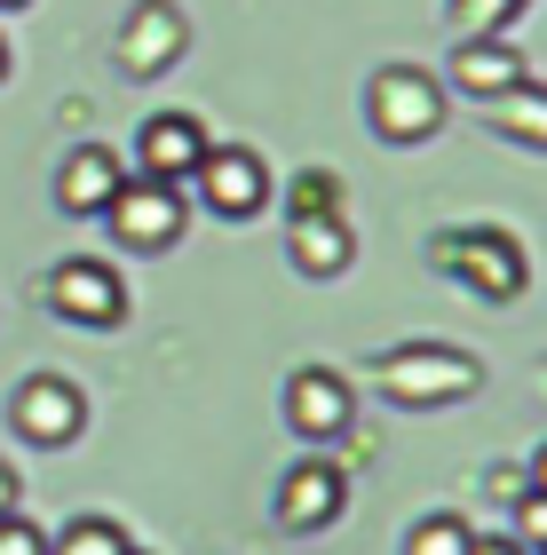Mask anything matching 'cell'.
I'll return each mask as SVG.
<instances>
[{
  "label": "cell",
  "mask_w": 547,
  "mask_h": 555,
  "mask_svg": "<svg viewBox=\"0 0 547 555\" xmlns=\"http://www.w3.org/2000/svg\"><path fill=\"white\" fill-rule=\"evenodd\" d=\"M365 373H373V389H381L389 405H405V413L468 405V397L484 389L477 349H453V341H396V349H381Z\"/></svg>",
  "instance_id": "obj_1"
},
{
  "label": "cell",
  "mask_w": 547,
  "mask_h": 555,
  "mask_svg": "<svg viewBox=\"0 0 547 555\" xmlns=\"http://www.w3.org/2000/svg\"><path fill=\"white\" fill-rule=\"evenodd\" d=\"M365 128L389 151H413L444 128V80L429 64H381L365 80Z\"/></svg>",
  "instance_id": "obj_2"
},
{
  "label": "cell",
  "mask_w": 547,
  "mask_h": 555,
  "mask_svg": "<svg viewBox=\"0 0 547 555\" xmlns=\"http://www.w3.org/2000/svg\"><path fill=\"white\" fill-rule=\"evenodd\" d=\"M429 262L453 270L477 301H516L532 286V255L516 246L508 231H492V222H468V231H437L429 238Z\"/></svg>",
  "instance_id": "obj_3"
},
{
  "label": "cell",
  "mask_w": 547,
  "mask_h": 555,
  "mask_svg": "<svg viewBox=\"0 0 547 555\" xmlns=\"http://www.w3.org/2000/svg\"><path fill=\"white\" fill-rule=\"evenodd\" d=\"M112 231V246L119 255H167V246L183 238V191L175 183H152V175H128V183L112 191V207L95 215Z\"/></svg>",
  "instance_id": "obj_4"
},
{
  "label": "cell",
  "mask_w": 547,
  "mask_h": 555,
  "mask_svg": "<svg viewBox=\"0 0 547 555\" xmlns=\"http://www.w3.org/2000/svg\"><path fill=\"white\" fill-rule=\"evenodd\" d=\"M9 428H16L32 452L80 444V428H88V389L71 382V373H24L16 397H9Z\"/></svg>",
  "instance_id": "obj_5"
},
{
  "label": "cell",
  "mask_w": 547,
  "mask_h": 555,
  "mask_svg": "<svg viewBox=\"0 0 547 555\" xmlns=\"http://www.w3.org/2000/svg\"><path fill=\"white\" fill-rule=\"evenodd\" d=\"M191 183H198V207H207L214 222H255L270 207V159L262 151H246V143H207V159L191 167Z\"/></svg>",
  "instance_id": "obj_6"
},
{
  "label": "cell",
  "mask_w": 547,
  "mask_h": 555,
  "mask_svg": "<svg viewBox=\"0 0 547 555\" xmlns=\"http://www.w3.org/2000/svg\"><path fill=\"white\" fill-rule=\"evenodd\" d=\"M278 532H294V540H310V532H334L341 524V508H350V468L334 461V452H302L286 476H278Z\"/></svg>",
  "instance_id": "obj_7"
},
{
  "label": "cell",
  "mask_w": 547,
  "mask_h": 555,
  "mask_svg": "<svg viewBox=\"0 0 547 555\" xmlns=\"http://www.w3.org/2000/svg\"><path fill=\"white\" fill-rule=\"evenodd\" d=\"M48 310H56L64 325H88V334H112L119 318H128V278H119L104 255H71L48 270Z\"/></svg>",
  "instance_id": "obj_8"
},
{
  "label": "cell",
  "mask_w": 547,
  "mask_h": 555,
  "mask_svg": "<svg viewBox=\"0 0 547 555\" xmlns=\"http://www.w3.org/2000/svg\"><path fill=\"white\" fill-rule=\"evenodd\" d=\"M286 428L302 437L310 452H326L334 437H350V421H357V389H350V373H334V365H302V373H286Z\"/></svg>",
  "instance_id": "obj_9"
},
{
  "label": "cell",
  "mask_w": 547,
  "mask_h": 555,
  "mask_svg": "<svg viewBox=\"0 0 547 555\" xmlns=\"http://www.w3.org/2000/svg\"><path fill=\"white\" fill-rule=\"evenodd\" d=\"M207 159V128H198L191 112H152L135 128V175H152V183H191V167Z\"/></svg>",
  "instance_id": "obj_10"
},
{
  "label": "cell",
  "mask_w": 547,
  "mask_h": 555,
  "mask_svg": "<svg viewBox=\"0 0 547 555\" xmlns=\"http://www.w3.org/2000/svg\"><path fill=\"white\" fill-rule=\"evenodd\" d=\"M183 40H191V24H183V9L175 0H135L128 9V33H119V72H135V80H152V72H167L183 56Z\"/></svg>",
  "instance_id": "obj_11"
},
{
  "label": "cell",
  "mask_w": 547,
  "mask_h": 555,
  "mask_svg": "<svg viewBox=\"0 0 547 555\" xmlns=\"http://www.w3.org/2000/svg\"><path fill=\"white\" fill-rule=\"evenodd\" d=\"M532 80V64H524V48L500 40V33H468L453 48V80L444 88H460V95H477V104H500L508 88H524Z\"/></svg>",
  "instance_id": "obj_12"
},
{
  "label": "cell",
  "mask_w": 547,
  "mask_h": 555,
  "mask_svg": "<svg viewBox=\"0 0 547 555\" xmlns=\"http://www.w3.org/2000/svg\"><path fill=\"white\" fill-rule=\"evenodd\" d=\"M286 262H294V278L334 286V278H350V262H357V231L341 215H286Z\"/></svg>",
  "instance_id": "obj_13"
},
{
  "label": "cell",
  "mask_w": 547,
  "mask_h": 555,
  "mask_svg": "<svg viewBox=\"0 0 547 555\" xmlns=\"http://www.w3.org/2000/svg\"><path fill=\"white\" fill-rule=\"evenodd\" d=\"M128 183V159H119L112 143H71L64 151V167H56V207L64 215H104L112 207V191Z\"/></svg>",
  "instance_id": "obj_14"
},
{
  "label": "cell",
  "mask_w": 547,
  "mask_h": 555,
  "mask_svg": "<svg viewBox=\"0 0 547 555\" xmlns=\"http://www.w3.org/2000/svg\"><path fill=\"white\" fill-rule=\"evenodd\" d=\"M484 119H492V135L500 143H516V151H539L547 159V88H508L500 104H484Z\"/></svg>",
  "instance_id": "obj_15"
},
{
  "label": "cell",
  "mask_w": 547,
  "mask_h": 555,
  "mask_svg": "<svg viewBox=\"0 0 547 555\" xmlns=\"http://www.w3.org/2000/svg\"><path fill=\"white\" fill-rule=\"evenodd\" d=\"M48 555H128V524H112V516H71L64 532H48Z\"/></svg>",
  "instance_id": "obj_16"
},
{
  "label": "cell",
  "mask_w": 547,
  "mask_h": 555,
  "mask_svg": "<svg viewBox=\"0 0 547 555\" xmlns=\"http://www.w3.org/2000/svg\"><path fill=\"white\" fill-rule=\"evenodd\" d=\"M468 516H453V508H437V516H420L413 532H405V555H468Z\"/></svg>",
  "instance_id": "obj_17"
},
{
  "label": "cell",
  "mask_w": 547,
  "mask_h": 555,
  "mask_svg": "<svg viewBox=\"0 0 547 555\" xmlns=\"http://www.w3.org/2000/svg\"><path fill=\"white\" fill-rule=\"evenodd\" d=\"M286 215H341V175H334V167H310V175H294V191H286Z\"/></svg>",
  "instance_id": "obj_18"
},
{
  "label": "cell",
  "mask_w": 547,
  "mask_h": 555,
  "mask_svg": "<svg viewBox=\"0 0 547 555\" xmlns=\"http://www.w3.org/2000/svg\"><path fill=\"white\" fill-rule=\"evenodd\" d=\"M508 516H516V524H508V540L524 547V555H532V547H547V492H524Z\"/></svg>",
  "instance_id": "obj_19"
},
{
  "label": "cell",
  "mask_w": 547,
  "mask_h": 555,
  "mask_svg": "<svg viewBox=\"0 0 547 555\" xmlns=\"http://www.w3.org/2000/svg\"><path fill=\"white\" fill-rule=\"evenodd\" d=\"M0 555H48V532H40V524L32 516H0Z\"/></svg>",
  "instance_id": "obj_20"
},
{
  "label": "cell",
  "mask_w": 547,
  "mask_h": 555,
  "mask_svg": "<svg viewBox=\"0 0 547 555\" xmlns=\"http://www.w3.org/2000/svg\"><path fill=\"white\" fill-rule=\"evenodd\" d=\"M453 9H460V24H468V33H492V24H500V16L516 9V0H453Z\"/></svg>",
  "instance_id": "obj_21"
},
{
  "label": "cell",
  "mask_w": 547,
  "mask_h": 555,
  "mask_svg": "<svg viewBox=\"0 0 547 555\" xmlns=\"http://www.w3.org/2000/svg\"><path fill=\"white\" fill-rule=\"evenodd\" d=\"M524 492H532V476H524V468H500V476H492V500H500V508H516Z\"/></svg>",
  "instance_id": "obj_22"
},
{
  "label": "cell",
  "mask_w": 547,
  "mask_h": 555,
  "mask_svg": "<svg viewBox=\"0 0 547 555\" xmlns=\"http://www.w3.org/2000/svg\"><path fill=\"white\" fill-rule=\"evenodd\" d=\"M16 500H24V476L9 468V452H0V516H16Z\"/></svg>",
  "instance_id": "obj_23"
},
{
  "label": "cell",
  "mask_w": 547,
  "mask_h": 555,
  "mask_svg": "<svg viewBox=\"0 0 547 555\" xmlns=\"http://www.w3.org/2000/svg\"><path fill=\"white\" fill-rule=\"evenodd\" d=\"M468 555H524V547H516L508 532H477V540H468Z\"/></svg>",
  "instance_id": "obj_24"
},
{
  "label": "cell",
  "mask_w": 547,
  "mask_h": 555,
  "mask_svg": "<svg viewBox=\"0 0 547 555\" xmlns=\"http://www.w3.org/2000/svg\"><path fill=\"white\" fill-rule=\"evenodd\" d=\"M524 476H532V492H547V444L532 452V468H524Z\"/></svg>",
  "instance_id": "obj_25"
},
{
  "label": "cell",
  "mask_w": 547,
  "mask_h": 555,
  "mask_svg": "<svg viewBox=\"0 0 547 555\" xmlns=\"http://www.w3.org/2000/svg\"><path fill=\"white\" fill-rule=\"evenodd\" d=\"M9 72H16V56H9V33H0V80H9Z\"/></svg>",
  "instance_id": "obj_26"
},
{
  "label": "cell",
  "mask_w": 547,
  "mask_h": 555,
  "mask_svg": "<svg viewBox=\"0 0 547 555\" xmlns=\"http://www.w3.org/2000/svg\"><path fill=\"white\" fill-rule=\"evenodd\" d=\"M0 9H32V0H0Z\"/></svg>",
  "instance_id": "obj_27"
},
{
  "label": "cell",
  "mask_w": 547,
  "mask_h": 555,
  "mask_svg": "<svg viewBox=\"0 0 547 555\" xmlns=\"http://www.w3.org/2000/svg\"><path fill=\"white\" fill-rule=\"evenodd\" d=\"M532 555H547V547H532Z\"/></svg>",
  "instance_id": "obj_28"
},
{
  "label": "cell",
  "mask_w": 547,
  "mask_h": 555,
  "mask_svg": "<svg viewBox=\"0 0 547 555\" xmlns=\"http://www.w3.org/2000/svg\"><path fill=\"white\" fill-rule=\"evenodd\" d=\"M128 555H135V547H128Z\"/></svg>",
  "instance_id": "obj_29"
}]
</instances>
